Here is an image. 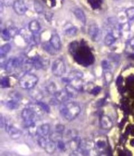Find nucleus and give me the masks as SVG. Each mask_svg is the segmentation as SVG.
Listing matches in <instances>:
<instances>
[{"mask_svg":"<svg viewBox=\"0 0 134 156\" xmlns=\"http://www.w3.org/2000/svg\"><path fill=\"white\" fill-rule=\"evenodd\" d=\"M5 105H6L7 108H9V109L11 110L16 109V108H18L19 107V105H20V101L11 98L9 100H8L7 101H6Z\"/></svg>","mask_w":134,"mask_h":156,"instance_id":"nucleus-23","label":"nucleus"},{"mask_svg":"<svg viewBox=\"0 0 134 156\" xmlns=\"http://www.w3.org/2000/svg\"><path fill=\"white\" fill-rule=\"evenodd\" d=\"M73 13L78 20H79L83 24L85 25L86 22V18L84 11L80 8H76L73 10Z\"/></svg>","mask_w":134,"mask_h":156,"instance_id":"nucleus-18","label":"nucleus"},{"mask_svg":"<svg viewBox=\"0 0 134 156\" xmlns=\"http://www.w3.org/2000/svg\"><path fill=\"white\" fill-rule=\"evenodd\" d=\"M56 148H57L56 143L48 138L45 148H44V150H45V152L47 154H53L55 152L56 150Z\"/></svg>","mask_w":134,"mask_h":156,"instance_id":"nucleus-17","label":"nucleus"},{"mask_svg":"<svg viewBox=\"0 0 134 156\" xmlns=\"http://www.w3.org/2000/svg\"><path fill=\"white\" fill-rule=\"evenodd\" d=\"M24 62V60L21 58H12L7 61L5 67L7 72L11 73L15 71L16 69L22 67Z\"/></svg>","mask_w":134,"mask_h":156,"instance_id":"nucleus-7","label":"nucleus"},{"mask_svg":"<svg viewBox=\"0 0 134 156\" xmlns=\"http://www.w3.org/2000/svg\"><path fill=\"white\" fill-rule=\"evenodd\" d=\"M47 140H48V139H47L45 137H44V136H38V138H37L38 144L39 145V146L41 148H43V150L44 149V148H45V146L47 143Z\"/></svg>","mask_w":134,"mask_h":156,"instance_id":"nucleus-30","label":"nucleus"},{"mask_svg":"<svg viewBox=\"0 0 134 156\" xmlns=\"http://www.w3.org/2000/svg\"><path fill=\"white\" fill-rule=\"evenodd\" d=\"M88 35L93 41L97 42L101 39L102 32L96 24H92L88 27Z\"/></svg>","mask_w":134,"mask_h":156,"instance_id":"nucleus-8","label":"nucleus"},{"mask_svg":"<svg viewBox=\"0 0 134 156\" xmlns=\"http://www.w3.org/2000/svg\"><path fill=\"white\" fill-rule=\"evenodd\" d=\"M102 66L105 70H108L110 69V64L107 61H103L102 62Z\"/></svg>","mask_w":134,"mask_h":156,"instance_id":"nucleus-40","label":"nucleus"},{"mask_svg":"<svg viewBox=\"0 0 134 156\" xmlns=\"http://www.w3.org/2000/svg\"><path fill=\"white\" fill-rule=\"evenodd\" d=\"M46 90L47 92L51 95H54L57 92V89L54 82H50L46 86Z\"/></svg>","mask_w":134,"mask_h":156,"instance_id":"nucleus-27","label":"nucleus"},{"mask_svg":"<svg viewBox=\"0 0 134 156\" xmlns=\"http://www.w3.org/2000/svg\"><path fill=\"white\" fill-rule=\"evenodd\" d=\"M8 31H9V34H10L11 37H13L14 36L17 34V33H18L17 29H16V27H9V28L8 29Z\"/></svg>","mask_w":134,"mask_h":156,"instance_id":"nucleus-37","label":"nucleus"},{"mask_svg":"<svg viewBox=\"0 0 134 156\" xmlns=\"http://www.w3.org/2000/svg\"><path fill=\"white\" fill-rule=\"evenodd\" d=\"M79 150L85 156H99V150L95 141L88 138L81 139Z\"/></svg>","mask_w":134,"mask_h":156,"instance_id":"nucleus-2","label":"nucleus"},{"mask_svg":"<svg viewBox=\"0 0 134 156\" xmlns=\"http://www.w3.org/2000/svg\"><path fill=\"white\" fill-rule=\"evenodd\" d=\"M80 142H81V139H80L79 136H75V137L69 139L68 141V146L70 148L72 152L77 151V150H79Z\"/></svg>","mask_w":134,"mask_h":156,"instance_id":"nucleus-16","label":"nucleus"},{"mask_svg":"<svg viewBox=\"0 0 134 156\" xmlns=\"http://www.w3.org/2000/svg\"><path fill=\"white\" fill-rule=\"evenodd\" d=\"M21 116L25 125L29 129H34L36 122L40 118L37 114H36L31 108L27 107L22 110Z\"/></svg>","mask_w":134,"mask_h":156,"instance_id":"nucleus-3","label":"nucleus"},{"mask_svg":"<svg viewBox=\"0 0 134 156\" xmlns=\"http://www.w3.org/2000/svg\"><path fill=\"white\" fill-rule=\"evenodd\" d=\"M34 9L37 13H42L44 11V8L41 3L39 0H35L34 1Z\"/></svg>","mask_w":134,"mask_h":156,"instance_id":"nucleus-29","label":"nucleus"},{"mask_svg":"<svg viewBox=\"0 0 134 156\" xmlns=\"http://www.w3.org/2000/svg\"><path fill=\"white\" fill-rule=\"evenodd\" d=\"M49 139L50 140L52 141L54 143H57L58 142H59L60 141L62 140L63 138V134L61 133H59L58 131H55L53 132L52 133H50V135H49Z\"/></svg>","mask_w":134,"mask_h":156,"instance_id":"nucleus-24","label":"nucleus"},{"mask_svg":"<svg viewBox=\"0 0 134 156\" xmlns=\"http://www.w3.org/2000/svg\"><path fill=\"white\" fill-rule=\"evenodd\" d=\"M39 79L35 74L29 73H26L22 75L19 79L18 84L24 90H31L37 85Z\"/></svg>","mask_w":134,"mask_h":156,"instance_id":"nucleus-4","label":"nucleus"},{"mask_svg":"<svg viewBox=\"0 0 134 156\" xmlns=\"http://www.w3.org/2000/svg\"><path fill=\"white\" fill-rule=\"evenodd\" d=\"M13 9L18 15H23L27 11V7L22 0H15L13 4Z\"/></svg>","mask_w":134,"mask_h":156,"instance_id":"nucleus-11","label":"nucleus"},{"mask_svg":"<svg viewBox=\"0 0 134 156\" xmlns=\"http://www.w3.org/2000/svg\"><path fill=\"white\" fill-rule=\"evenodd\" d=\"M7 124V122L5 121V119H4V117L1 115V118H0V125H1V127L4 128L5 127V125Z\"/></svg>","mask_w":134,"mask_h":156,"instance_id":"nucleus-42","label":"nucleus"},{"mask_svg":"<svg viewBox=\"0 0 134 156\" xmlns=\"http://www.w3.org/2000/svg\"><path fill=\"white\" fill-rule=\"evenodd\" d=\"M64 130H65V126L62 124H58L56 126V131H58L63 134Z\"/></svg>","mask_w":134,"mask_h":156,"instance_id":"nucleus-38","label":"nucleus"},{"mask_svg":"<svg viewBox=\"0 0 134 156\" xmlns=\"http://www.w3.org/2000/svg\"><path fill=\"white\" fill-rule=\"evenodd\" d=\"M126 15L128 20H132L134 19V7H129L126 10Z\"/></svg>","mask_w":134,"mask_h":156,"instance_id":"nucleus-31","label":"nucleus"},{"mask_svg":"<svg viewBox=\"0 0 134 156\" xmlns=\"http://www.w3.org/2000/svg\"><path fill=\"white\" fill-rule=\"evenodd\" d=\"M51 132V127L48 124H43L37 127L36 129V135L38 136H45L50 135Z\"/></svg>","mask_w":134,"mask_h":156,"instance_id":"nucleus-13","label":"nucleus"},{"mask_svg":"<svg viewBox=\"0 0 134 156\" xmlns=\"http://www.w3.org/2000/svg\"><path fill=\"white\" fill-rule=\"evenodd\" d=\"M69 98L71 97L66 89L63 90L57 91V92L54 95V97L51 100V103L54 105H61L63 103L68 101Z\"/></svg>","mask_w":134,"mask_h":156,"instance_id":"nucleus-6","label":"nucleus"},{"mask_svg":"<svg viewBox=\"0 0 134 156\" xmlns=\"http://www.w3.org/2000/svg\"><path fill=\"white\" fill-rule=\"evenodd\" d=\"M52 73L55 77H60L65 74L66 71V64L61 58H58L52 63L51 67Z\"/></svg>","mask_w":134,"mask_h":156,"instance_id":"nucleus-5","label":"nucleus"},{"mask_svg":"<svg viewBox=\"0 0 134 156\" xmlns=\"http://www.w3.org/2000/svg\"><path fill=\"white\" fill-rule=\"evenodd\" d=\"M129 45L133 50H134V37L132 39H130L129 41Z\"/></svg>","mask_w":134,"mask_h":156,"instance_id":"nucleus-43","label":"nucleus"},{"mask_svg":"<svg viewBox=\"0 0 134 156\" xmlns=\"http://www.w3.org/2000/svg\"><path fill=\"white\" fill-rule=\"evenodd\" d=\"M100 126L103 129L109 130L113 126V122L109 116L107 115H102L99 119Z\"/></svg>","mask_w":134,"mask_h":156,"instance_id":"nucleus-12","label":"nucleus"},{"mask_svg":"<svg viewBox=\"0 0 134 156\" xmlns=\"http://www.w3.org/2000/svg\"><path fill=\"white\" fill-rule=\"evenodd\" d=\"M0 85L2 88H7L10 87V80L9 78L7 77H4L1 79V82H0Z\"/></svg>","mask_w":134,"mask_h":156,"instance_id":"nucleus-32","label":"nucleus"},{"mask_svg":"<svg viewBox=\"0 0 134 156\" xmlns=\"http://www.w3.org/2000/svg\"><path fill=\"white\" fill-rule=\"evenodd\" d=\"M99 156H107V155H106L105 154H102L99 155Z\"/></svg>","mask_w":134,"mask_h":156,"instance_id":"nucleus-44","label":"nucleus"},{"mask_svg":"<svg viewBox=\"0 0 134 156\" xmlns=\"http://www.w3.org/2000/svg\"><path fill=\"white\" fill-rule=\"evenodd\" d=\"M11 49V46L9 43L5 44L4 45L1 46V48H0V56H1V58L6 56V55L10 52Z\"/></svg>","mask_w":134,"mask_h":156,"instance_id":"nucleus-25","label":"nucleus"},{"mask_svg":"<svg viewBox=\"0 0 134 156\" xmlns=\"http://www.w3.org/2000/svg\"><path fill=\"white\" fill-rule=\"evenodd\" d=\"M113 74L111 72L106 71L104 74V79L105 80V82L107 83H110L113 80Z\"/></svg>","mask_w":134,"mask_h":156,"instance_id":"nucleus-33","label":"nucleus"},{"mask_svg":"<svg viewBox=\"0 0 134 156\" xmlns=\"http://www.w3.org/2000/svg\"><path fill=\"white\" fill-rule=\"evenodd\" d=\"M5 129L8 133V135H9L10 137L12 138L13 139H18L20 138L22 135L21 131L18 129V128L15 127L12 124L7 123L5 127Z\"/></svg>","mask_w":134,"mask_h":156,"instance_id":"nucleus-9","label":"nucleus"},{"mask_svg":"<svg viewBox=\"0 0 134 156\" xmlns=\"http://www.w3.org/2000/svg\"><path fill=\"white\" fill-rule=\"evenodd\" d=\"M115 41L116 37L113 33H108V34L105 36L104 43L107 46H111L113 44L115 43Z\"/></svg>","mask_w":134,"mask_h":156,"instance_id":"nucleus-26","label":"nucleus"},{"mask_svg":"<svg viewBox=\"0 0 134 156\" xmlns=\"http://www.w3.org/2000/svg\"><path fill=\"white\" fill-rule=\"evenodd\" d=\"M1 36H2V38L5 41L9 40L11 38V35L9 33V31H8V29H4V30H3L1 32Z\"/></svg>","mask_w":134,"mask_h":156,"instance_id":"nucleus-34","label":"nucleus"},{"mask_svg":"<svg viewBox=\"0 0 134 156\" xmlns=\"http://www.w3.org/2000/svg\"><path fill=\"white\" fill-rule=\"evenodd\" d=\"M65 33H66V35L69 36V37H73V36L76 35V34L77 33V27H75V26H72V27H69L68 30H66Z\"/></svg>","mask_w":134,"mask_h":156,"instance_id":"nucleus-28","label":"nucleus"},{"mask_svg":"<svg viewBox=\"0 0 134 156\" xmlns=\"http://www.w3.org/2000/svg\"><path fill=\"white\" fill-rule=\"evenodd\" d=\"M38 104L39 105L41 108H43V110L45 112H50V108L48 105H47V104L44 103V102H42V101H38Z\"/></svg>","mask_w":134,"mask_h":156,"instance_id":"nucleus-36","label":"nucleus"},{"mask_svg":"<svg viewBox=\"0 0 134 156\" xmlns=\"http://www.w3.org/2000/svg\"><path fill=\"white\" fill-rule=\"evenodd\" d=\"M28 28L30 32L32 33H38L41 30V26L40 24L39 23V22L37 20H32L29 23L28 25Z\"/></svg>","mask_w":134,"mask_h":156,"instance_id":"nucleus-20","label":"nucleus"},{"mask_svg":"<svg viewBox=\"0 0 134 156\" xmlns=\"http://www.w3.org/2000/svg\"><path fill=\"white\" fill-rule=\"evenodd\" d=\"M60 112L64 119L71 121L79 115L80 107L76 102L67 101L60 105Z\"/></svg>","mask_w":134,"mask_h":156,"instance_id":"nucleus-1","label":"nucleus"},{"mask_svg":"<svg viewBox=\"0 0 134 156\" xmlns=\"http://www.w3.org/2000/svg\"><path fill=\"white\" fill-rule=\"evenodd\" d=\"M95 143H96V146L97 150H99V152H102L103 150H104L106 148V146H107V142H106V140L104 137H99V138H97L95 141Z\"/></svg>","mask_w":134,"mask_h":156,"instance_id":"nucleus-22","label":"nucleus"},{"mask_svg":"<svg viewBox=\"0 0 134 156\" xmlns=\"http://www.w3.org/2000/svg\"><path fill=\"white\" fill-rule=\"evenodd\" d=\"M32 62L33 66L36 69H43L44 67L48 66L49 65V63H47V61L40 56L33 58L32 60Z\"/></svg>","mask_w":134,"mask_h":156,"instance_id":"nucleus-14","label":"nucleus"},{"mask_svg":"<svg viewBox=\"0 0 134 156\" xmlns=\"http://www.w3.org/2000/svg\"><path fill=\"white\" fill-rule=\"evenodd\" d=\"M100 91H101V88L98 87V86H96V87H94L92 90L90 91V93L93 95H97L100 92Z\"/></svg>","mask_w":134,"mask_h":156,"instance_id":"nucleus-39","label":"nucleus"},{"mask_svg":"<svg viewBox=\"0 0 134 156\" xmlns=\"http://www.w3.org/2000/svg\"><path fill=\"white\" fill-rule=\"evenodd\" d=\"M83 77V74L82 72L77 70H73L71 71L66 77H63L62 80L67 84H70L71 82L75 81V80H81Z\"/></svg>","mask_w":134,"mask_h":156,"instance_id":"nucleus-10","label":"nucleus"},{"mask_svg":"<svg viewBox=\"0 0 134 156\" xmlns=\"http://www.w3.org/2000/svg\"><path fill=\"white\" fill-rule=\"evenodd\" d=\"M14 1H13V0H3V2H4V5L7 7L11 6V5H13Z\"/></svg>","mask_w":134,"mask_h":156,"instance_id":"nucleus-41","label":"nucleus"},{"mask_svg":"<svg viewBox=\"0 0 134 156\" xmlns=\"http://www.w3.org/2000/svg\"><path fill=\"white\" fill-rule=\"evenodd\" d=\"M30 95L33 99L37 101V102L41 101V100L43 98V93H42L39 90L35 89V88L30 90Z\"/></svg>","mask_w":134,"mask_h":156,"instance_id":"nucleus-19","label":"nucleus"},{"mask_svg":"<svg viewBox=\"0 0 134 156\" xmlns=\"http://www.w3.org/2000/svg\"><path fill=\"white\" fill-rule=\"evenodd\" d=\"M49 43L51 44V46L56 51H60L61 49V47H62V43H61L60 38L57 34H53L51 36L49 40Z\"/></svg>","mask_w":134,"mask_h":156,"instance_id":"nucleus-15","label":"nucleus"},{"mask_svg":"<svg viewBox=\"0 0 134 156\" xmlns=\"http://www.w3.org/2000/svg\"><path fill=\"white\" fill-rule=\"evenodd\" d=\"M65 89L66 90L68 91V93H69L71 98V97H76L80 91L78 90L76 88L74 87L73 86L70 84H68Z\"/></svg>","mask_w":134,"mask_h":156,"instance_id":"nucleus-21","label":"nucleus"},{"mask_svg":"<svg viewBox=\"0 0 134 156\" xmlns=\"http://www.w3.org/2000/svg\"><path fill=\"white\" fill-rule=\"evenodd\" d=\"M56 144H57V148L60 150V151H65L66 149V144L62 140L58 142Z\"/></svg>","mask_w":134,"mask_h":156,"instance_id":"nucleus-35","label":"nucleus"}]
</instances>
